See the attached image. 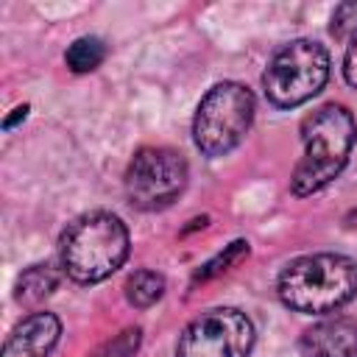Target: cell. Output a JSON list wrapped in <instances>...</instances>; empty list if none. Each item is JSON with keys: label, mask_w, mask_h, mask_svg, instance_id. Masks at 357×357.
Masks as SVG:
<instances>
[{"label": "cell", "mask_w": 357, "mask_h": 357, "mask_svg": "<svg viewBox=\"0 0 357 357\" xmlns=\"http://www.w3.org/2000/svg\"><path fill=\"white\" fill-rule=\"evenodd\" d=\"M343 78H346V84H351L357 89V42H351L343 56Z\"/></svg>", "instance_id": "obj_16"}, {"label": "cell", "mask_w": 357, "mask_h": 357, "mask_svg": "<svg viewBox=\"0 0 357 357\" xmlns=\"http://www.w3.org/2000/svg\"><path fill=\"white\" fill-rule=\"evenodd\" d=\"M326 81L329 53L321 42L312 39H293L282 45L262 73L265 98L276 109H293L307 103L324 89Z\"/></svg>", "instance_id": "obj_5"}, {"label": "cell", "mask_w": 357, "mask_h": 357, "mask_svg": "<svg viewBox=\"0 0 357 357\" xmlns=\"http://www.w3.org/2000/svg\"><path fill=\"white\" fill-rule=\"evenodd\" d=\"M128 229L117 215L103 209L86 212L75 218L59 240L61 271L78 284L103 282L123 268L128 259Z\"/></svg>", "instance_id": "obj_3"}, {"label": "cell", "mask_w": 357, "mask_h": 357, "mask_svg": "<svg viewBox=\"0 0 357 357\" xmlns=\"http://www.w3.org/2000/svg\"><path fill=\"white\" fill-rule=\"evenodd\" d=\"M139 329L134 326V329H126L120 337H114L112 343H106L95 357H131L134 351H137V346H139Z\"/></svg>", "instance_id": "obj_15"}, {"label": "cell", "mask_w": 357, "mask_h": 357, "mask_svg": "<svg viewBox=\"0 0 357 357\" xmlns=\"http://www.w3.org/2000/svg\"><path fill=\"white\" fill-rule=\"evenodd\" d=\"M61 282V271L53 262H36L31 268H25L17 282H14V298L22 307H33L39 301H45L47 296H53V290Z\"/></svg>", "instance_id": "obj_10"}, {"label": "cell", "mask_w": 357, "mask_h": 357, "mask_svg": "<svg viewBox=\"0 0 357 357\" xmlns=\"http://www.w3.org/2000/svg\"><path fill=\"white\" fill-rule=\"evenodd\" d=\"M298 134L304 142V156L293 170L290 190L293 195L307 198L340 176L357 142V123L343 103H324L301 120Z\"/></svg>", "instance_id": "obj_1"}, {"label": "cell", "mask_w": 357, "mask_h": 357, "mask_svg": "<svg viewBox=\"0 0 357 357\" xmlns=\"http://www.w3.org/2000/svg\"><path fill=\"white\" fill-rule=\"evenodd\" d=\"M254 112H257V100L245 84L237 81L215 84L201 98L192 117L195 148L209 159L226 156L245 139L254 123Z\"/></svg>", "instance_id": "obj_4"}, {"label": "cell", "mask_w": 357, "mask_h": 357, "mask_svg": "<svg viewBox=\"0 0 357 357\" xmlns=\"http://www.w3.org/2000/svg\"><path fill=\"white\" fill-rule=\"evenodd\" d=\"M329 31H332L335 39H351V42H357V0H349V3L335 6L332 20H329Z\"/></svg>", "instance_id": "obj_14"}, {"label": "cell", "mask_w": 357, "mask_h": 357, "mask_svg": "<svg viewBox=\"0 0 357 357\" xmlns=\"http://www.w3.org/2000/svg\"><path fill=\"white\" fill-rule=\"evenodd\" d=\"M25 114H28V103H25V106H17V109H14V114H8V117L3 120V128H6V131H11L17 120H25Z\"/></svg>", "instance_id": "obj_17"}, {"label": "cell", "mask_w": 357, "mask_h": 357, "mask_svg": "<svg viewBox=\"0 0 357 357\" xmlns=\"http://www.w3.org/2000/svg\"><path fill=\"white\" fill-rule=\"evenodd\" d=\"M254 324L234 307H212L195 315L178 335L176 357H248Z\"/></svg>", "instance_id": "obj_7"}, {"label": "cell", "mask_w": 357, "mask_h": 357, "mask_svg": "<svg viewBox=\"0 0 357 357\" xmlns=\"http://www.w3.org/2000/svg\"><path fill=\"white\" fill-rule=\"evenodd\" d=\"M123 290H126V301L131 307L148 310V307H153L165 296V276L151 271V268H139V271L126 276Z\"/></svg>", "instance_id": "obj_11"}, {"label": "cell", "mask_w": 357, "mask_h": 357, "mask_svg": "<svg viewBox=\"0 0 357 357\" xmlns=\"http://www.w3.org/2000/svg\"><path fill=\"white\" fill-rule=\"evenodd\" d=\"M106 53H109V47H106V42L100 36H78L67 47L64 61H67V67L73 73H92V70H98L103 64Z\"/></svg>", "instance_id": "obj_12"}, {"label": "cell", "mask_w": 357, "mask_h": 357, "mask_svg": "<svg viewBox=\"0 0 357 357\" xmlns=\"http://www.w3.org/2000/svg\"><path fill=\"white\" fill-rule=\"evenodd\" d=\"M59 337L61 321L47 310H36L8 332L3 343V357H50Z\"/></svg>", "instance_id": "obj_8"}, {"label": "cell", "mask_w": 357, "mask_h": 357, "mask_svg": "<svg viewBox=\"0 0 357 357\" xmlns=\"http://www.w3.org/2000/svg\"><path fill=\"white\" fill-rule=\"evenodd\" d=\"M301 357H357V321L324 318L304 329L298 340Z\"/></svg>", "instance_id": "obj_9"}, {"label": "cell", "mask_w": 357, "mask_h": 357, "mask_svg": "<svg viewBox=\"0 0 357 357\" xmlns=\"http://www.w3.org/2000/svg\"><path fill=\"white\" fill-rule=\"evenodd\" d=\"M187 159L165 145L139 148L126 167V198L134 209L156 212L170 206L187 187Z\"/></svg>", "instance_id": "obj_6"}, {"label": "cell", "mask_w": 357, "mask_h": 357, "mask_svg": "<svg viewBox=\"0 0 357 357\" xmlns=\"http://www.w3.org/2000/svg\"><path fill=\"white\" fill-rule=\"evenodd\" d=\"M276 293L293 312H335L357 296V262L332 251L298 257L279 273Z\"/></svg>", "instance_id": "obj_2"}, {"label": "cell", "mask_w": 357, "mask_h": 357, "mask_svg": "<svg viewBox=\"0 0 357 357\" xmlns=\"http://www.w3.org/2000/svg\"><path fill=\"white\" fill-rule=\"evenodd\" d=\"M243 257H248V243H245V240H234L231 245H226L220 254H215L209 262H204V265L192 273V284H195V282H209V279L226 273V271H229L231 265H237Z\"/></svg>", "instance_id": "obj_13"}, {"label": "cell", "mask_w": 357, "mask_h": 357, "mask_svg": "<svg viewBox=\"0 0 357 357\" xmlns=\"http://www.w3.org/2000/svg\"><path fill=\"white\" fill-rule=\"evenodd\" d=\"M351 220H357V209H354V212H351Z\"/></svg>", "instance_id": "obj_18"}]
</instances>
